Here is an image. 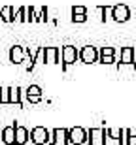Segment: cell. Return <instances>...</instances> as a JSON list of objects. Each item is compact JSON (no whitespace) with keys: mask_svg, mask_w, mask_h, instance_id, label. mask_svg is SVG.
<instances>
[{"mask_svg":"<svg viewBox=\"0 0 136 145\" xmlns=\"http://www.w3.org/2000/svg\"><path fill=\"white\" fill-rule=\"evenodd\" d=\"M89 141V130L81 126H74L70 128V143L72 145H85Z\"/></svg>","mask_w":136,"mask_h":145,"instance_id":"cell-5","label":"cell"},{"mask_svg":"<svg viewBox=\"0 0 136 145\" xmlns=\"http://www.w3.org/2000/svg\"><path fill=\"white\" fill-rule=\"evenodd\" d=\"M106 128H91L89 130V145H104L106 143Z\"/></svg>","mask_w":136,"mask_h":145,"instance_id":"cell-7","label":"cell"},{"mask_svg":"<svg viewBox=\"0 0 136 145\" xmlns=\"http://www.w3.org/2000/svg\"><path fill=\"white\" fill-rule=\"evenodd\" d=\"M0 104H10V87H0Z\"/></svg>","mask_w":136,"mask_h":145,"instance_id":"cell-21","label":"cell"},{"mask_svg":"<svg viewBox=\"0 0 136 145\" xmlns=\"http://www.w3.org/2000/svg\"><path fill=\"white\" fill-rule=\"evenodd\" d=\"M79 62L83 64H95L98 62V49L95 45H85L79 49Z\"/></svg>","mask_w":136,"mask_h":145,"instance_id":"cell-2","label":"cell"},{"mask_svg":"<svg viewBox=\"0 0 136 145\" xmlns=\"http://www.w3.org/2000/svg\"><path fill=\"white\" fill-rule=\"evenodd\" d=\"M13 23H27V6H21V8H17V10H15Z\"/></svg>","mask_w":136,"mask_h":145,"instance_id":"cell-18","label":"cell"},{"mask_svg":"<svg viewBox=\"0 0 136 145\" xmlns=\"http://www.w3.org/2000/svg\"><path fill=\"white\" fill-rule=\"evenodd\" d=\"M98 13H100V21H114V6H98Z\"/></svg>","mask_w":136,"mask_h":145,"instance_id":"cell-15","label":"cell"},{"mask_svg":"<svg viewBox=\"0 0 136 145\" xmlns=\"http://www.w3.org/2000/svg\"><path fill=\"white\" fill-rule=\"evenodd\" d=\"M27 23H38V11L32 6H27Z\"/></svg>","mask_w":136,"mask_h":145,"instance_id":"cell-20","label":"cell"},{"mask_svg":"<svg viewBox=\"0 0 136 145\" xmlns=\"http://www.w3.org/2000/svg\"><path fill=\"white\" fill-rule=\"evenodd\" d=\"M98 62L100 64H114L115 62V49L114 47H100L98 49Z\"/></svg>","mask_w":136,"mask_h":145,"instance_id":"cell-8","label":"cell"},{"mask_svg":"<svg viewBox=\"0 0 136 145\" xmlns=\"http://www.w3.org/2000/svg\"><path fill=\"white\" fill-rule=\"evenodd\" d=\"M2 141L6 145H15V124L2 128Z\"/></svg>","mask_w":136,"mask_h":145,"instance_id":"cell-14","label":"cell"},{"mask_svg":"<svg viewBox=\"0 0 136 145\" xmlns=\"http://www.w3.org/2000/svg\"><path fill=\"white\" fill-rule=\"evenodd\" d=\"M123 134H125V128H106V136L115 141L123 140Z\"/></svg>","mask_w":136,"mask_h":145,"instance_id":"cell-16","label":"cell"},{"mask_svg":"<svg viewBox=\"0 0 136 145\" xmlns=\"http://www.w3.org/2000/svg\"><path fill=\"white\" fill-rule=\"evenodd\" d=\"M76 60H79V49H76L74 45H64L62 47V68L66 70Z\"/></svg>","mask_w":136,"mask_h":145,"instance_id":"cell-4","label":"cell"},{"mask_svg":"<svg viewBox=\"0 0 136 145\" xmlns=\"http://www.w3.org/2000/svg\"><path fill=\"white\" fill-rule=\"evenodd\" d=\"M23 96H25V91L21 87H10V104H17L19 108H23L25 106Z\"/></svg>","mask_w":136,"mask_h":145,"instance_id":"cell-12","label":"cell"},{"mask_svg":"<svg viewBox=\"0 0 136 145\" xmlns=\"http://www.w3.org/2000/svg\"><path fill=\"white\" fill-rule=\"evenodd\" d=\"M72 21L74 23H85L87 21V15H72Z\"/></svg>","mask_w":136,"mask_h":145,"instance_id":"cell-25","label":"cell"},{"mask_svg":"<svg viewBox=\"0 0 136 145\" xmlns=\"http://www.w3.org/2000/svg\"><path fill=\"white\" fill-rule=\"evenodd\" d=\"M66 145L70 143V128H55L51 130V140L49 145Z\"/></svg>","mask_w":136,"mask_h":145,"instance_id":"cell-3","label":"cell"},{"mask_svg":"<svg viewBox=\"0 0 136 145\" xmlns=\"http://www.w3.org/2000/svg\"><path fill=\"white\" fill-rule=\"evenodd\" d=\"M36 64H45V47H38V53L34 57Z\"/></svg>","mask_w":136,"mask_h":145,"instance_id":"cell-22","label":"cell"},{"mask_svg":"<svg viewBox=\"0 0 136 145\" xmlns=\"http://www.w3.org/2000/svg\"><path fill=\"white\" fill-rule=\"evenodd\" d=\"M25 57H27V49L23 45H13L10 49V62H13V64H23Z\"/></svg>","mask_w":136,"mask_h":145,"instance_id":"cell-10","label":"cell"},{"mask_svg":"<svg viewBox=\"0 0 136 145\" xmlns=\"http://www.w3.org/2000/svg\"><path fill=\"white\" fill-rule=\"evenodd\" d=\"M0 140H2V130H0Z\"/></svg>","mask_w":136,"mask_h":145,"instance_id":"cell-28","label":"cell"},{"mask_svg":"<svg viewBox=\"0 0 136 145\" xmlns=\"http://www.w3.org/2000/svg\"><path fill=\"white\" fill-rule=\"evenodd\" d=\"M132 55H134V66H136V47H132Z\"/></svg>","mask_w":136,"mask_h":145,"instance_id":"cell-26","label":"cell"},{"mask_svg":"<svg viewBox=\"0 0 136 145\" xmlns=\"http://www.w3.org/2000/svg\"><path fill=\"white\" fill-rule=\"evenodd\" d=\"M121 66H134V55H132V47H123L119 55V68Z\"/></svg>","mask_w":136,"mask_h":145,"instance_id":"cell-13","label":"cell"},{"mask_svg":"<svg viewBox=\"0 0 136 145\" xmlns=\"http://www.w3.org/2000/svg\"><path fill=\"white\" fill-rule=\"evenodd\" d=\"M72 15H87V8L81 4H78L72 8Z\"/></svg>","mask_w":136,"mask_h":145,"instance_id":"cell-23","label":"cell"},{"mask_svg":"<svg viewBox=\"0 0 136 145\" xmlns=\"http://www.w3.org/2000/svg\"><path fill=\"white\" fill-rule=\"evenodd\" d=\"M45 62L47 64H60L62 62V49L45 47Z\"/></svg>","mask_w":136,"mask_h":145,"instance_id":"cell-9","label":"cell"},{"mask_svg":"<svg viewBox=\"0 0 136 145\" xmlns=\"http://www.w3.org/2000/svg\"><path fill=\"white\" fill-rule=\"evenodd\" d=\"M13 15H15V8H11V6L2 8V21L4 23H13Z\"/></svg>","mask_w":136,"mask_h":145,"instance_id":"cell-17","label":"cell"},{"mask_svg":"<svg viewBox=\"0 0 136 145\" xmlns=\"http://www.w3.org/2000/svg\"><path fill=\"white\" fill-rule=\"evenodd\" d=\"M47 19H49V10L44 6V8L38 11V23H45Z\"/></svg>","mask_w":136,"mask_h":145,"instance_id":"cell-24","label":"cell"},{"mask_svg":"<svg viewBox=\"0 0 136 145\" xmlns=\"http://www.w3.org/2000/svg\"><path fill=\"white\" fill-rule=\"evenodd\" d=\"M30 140V130L23 124H15V145H25Z\"/></svg>","mask_w":136,"mask_h":145,"instance_id":"cell-11","label":"cell"},{"mask_svg":"<svg viewBox=\"0 0 136 145\" xmlns=\"http://www.w3.org/2000/svg\"><path fill=\"white\" fill-rule=\"evenodd\" d=\"M131 19V10L127 4H115L114 6V21L115 23H127Z\"/></svg>","mask_w":136,"mask_h":145,"instance_id":"cell-6","label":"cell"},{"mask_svg":"<svg viewBox=\"0 0 136 145\" xmlns=\"http://www.w3.org/2000/svg\"><path fill=\"white\" fill-rule=\"evenodd\" d=\"M30 96H42V89L38 85H30L25 89V98H30Z\"/></svg>","mask_w":136,"mask_h":145,"instance_id":"cell-19","label":"cell"},{"mask_svg":"<svg viewBox=\"0 0 136 145\" xmlns=\"http://www.w3.org/2000/svg\"><path fill=\"white\" fill-rule=\"evenodd\" d=\"M0 21H2V8H0Z\"/></svg>","mask_w":136,"mask_h":145,"instance_id":"cell-27","label":"cell"},{"mask_svg":"<svg viewBox=\"0 0 136 145\" xmlns=\"http://www.w3.org/2000/svg\"><path fill=\"white\" fill-rule=\"evenodd\" d=\"M51 140V130H47L45 126H34L30 130V141L34 145H45Z\"/></svg>","mask_w":136,"mask_h":145,"instance_id":"cell-1","label":"cell"}]
</instances>
